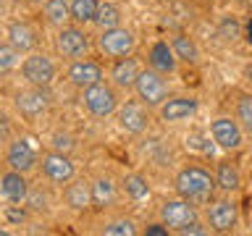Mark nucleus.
I'll return each instance as SVG.
<instances>
[{
    "label": "nucleus",
    "instance_id": "f257e3e1",
    "mask_svg": "<svg viewBox=\"0 0 252 236\" xmlns=\"http://www.w3.org/2000/svg\"><path fill=\"white\" fill-rule=\"evenodd\" d=\"M176 192L181 197L192 202H208L213 197V189H216V176H210V171H205L202 165H184L176 173Z\"/></svg>",
    "mask_w": 252,
    "mask_h": 236
},
{
    "label": "nucleus",
    "instance_id": "f03ea898",
    "mask_svg": "<svg viewBox=\"0 0 252 236\" xmlns=\"http://www.w3.org/2000/svg\"><path fill=\"white\" fill-rule=\"evenodd\" d=\"M118 87L113 84H105V82H97V84H92V87H87V89H82V102H84V108L90 110V113L94 118H108V116H113L118 113Z\"/></svg>",
    "mask_w": 252,
    "mask_h": 236
},
{
    "label": "nucleus",
    "instance_id": "7ed1b4c3",
    "mask_svg": "<svg viewBox=\"0 0 252 236\" xmlns=\"http://www.w3.org/2000/svg\"><path fill=\"white\" fill-rule=\"evenodd\" d=\"M134 92H137V97L145 102L147 108H160L163 102L171 97L168 94V82H165V76L155 68L142 71L137 84H134Z\"/></svg>",
    "mask_w": 252,
    "mask_h": 236
},
{
    "label": "nucleus",
    "instance_id": "20e7f679",
    "mask_svg": "<svg viewBox=\"0 0 252 236\" xmlns=\"http://www.w3.org/2000/svg\"><path fill=\"white\" fill-rule=\"evenodd\" d=\"M160 220L171 228L173 234L179 228L189 226L192 220H200V210H197V202L187 200V197H176V200H165L160 205Z\"/></svg>",
    "mask_w": 252,
    "mask_h": 236
},
{
    "label": "nucleus",
    "instance_id": "39448f33",
    "mask_svg": "<svg viewBox=\"0 0 252 236\" xmlns=\"http://www.w3.org/2000/svg\"><path fill=\"white\" fill-rule=\"evenodd\" d=\"M90 50V34L82 29V24L76 27H63L55 34V53L66 60H79Z\"/></svg>",
    "mask_w": 252,
    "mask_h": 236
},
{
    "label": "nucleus",
    "instance_id": "423d86ee",
    "mask_svg": "<svg viewBox=\"0 0 252 236\" xmlns=\"http://www.w3.org/2000/svg\"><path fill=\"white\" fill-rule=\"evenodd\" d=\"M236 220H239V210H236V202L228 197L213 200L205 210V223L216 234H231L236 228Z\"/></svg>",
    "mask_w": 252,
    "mask_h": 236
},
{
    "label": "nucleus",
    "instance_id": "0eeeda50",
    "mask_svg": "<svg viewBox=\"0 0 252 236\" xmlns=\"http://www.w3.org/2000/svg\"><path fill=\"white\" fill-rule=\"evenodd\" d=\"M21 76L32 87H50L55 79V63L45 53H29L21 63Z\"/></svg>",
    "mask_w": 252,
    "mask_h": 236
},
{
    "label": "nucleus",
    "instance_id": "6e6552de",
    "mask_svg": "<svg viewBox=\"0 0 252 236\" xmlns=\"http://www.w3.org/2000/svg\"><path fill=\"white\" fill-rule=\"evenodd\" d=\"M134 34L129 29H124V27H116V29H105V31H100V37H97V47H100V53L105 55V58H126V55H131L134 50Z\"/></svg>",
    "mask_w": 252,
    "mask_h": 236
},
{
    "label": "nucleus",
    "instance_id": "1a4fd4ad",
    "mask_svg": "<svg viewBox=\"0 0 252 236\" xmlns=\"http://www.w3.org/2000/svg\"><path fill=\"white\" fill-rule=\"evenodd\" d=\"M42 176L50 181V184H68V181L76 178V168H74V160L68 157V152H58V149H53V152L42 155Z\"/></svg>",
    "mask_w": 252,
    "mask_h": 236
},
{
    "label": "nucleus",
    "instance_id": "9d476101",
    "mask_svg": "<svg viewBox=\"0 0 252 236\" xmlns=\"http://www.w3.org/2000/svg\"><path fill=\"white\" fill-rule=\"evenodd\" d=\"M210 134H213V142L220 147V149H228V152H234V149H239L244 145V129L242 123L228 116H220L216 121L210 123Z\"/></svg>",
    "mask_w": 252,
    "mask_h": 236
},
{
    "label": "nucleus",
    "instance_id": "9b49d317",
    "mask_svg": "<svg viewBox=\"0 0 252 236\" xmlns=\"http://www.w3.org/2000/svg\"><path fill=\"white\" fill-rule=\"evenodd\" d=\"M13 105L16 110L24 116V118H37V116H42L47 105H50V94H47V87H32L29 84V89H24L19 92L13 97Z\"/></svg>",
    "mask_w": 252,
    "mask_h": 236
},
{
    "label": "nucleus",
    "instance_id": "f8f14e48",
    "mask_svg": "<svg viewBox=\"0 0 252 236\" xmlns=\"http://www.w3.org/2000/svg\"><path fill=\"white\" fill-rule=\"evenodd\" d=\"M147 105L145 102H124L121 108H118V126L126 131V134H145L147 126H150V113H147Z\"/></svg>",
    "mask_w": 252,
    "mask_h": 236
},
{
    "label": "nucleus",
    "instance_id": "ddd939ff",
    "mask_svg": "<svg viewBox=\"0 0 252 236\" xmlns=\"http://www.w3.org/2000/svg\"><path fill=\"white\" fill-rule=\"evenodd\" d=\"M197 108H200V102H197L192 94H179V97H168L163 102L160 108H158V116H160V121L165 123H181V121H189Z\"/></svg>",
    "mask_w": 252,
    "mask_h": 236
},
{
    "label": "nucleus",
    "instance_id": "4468645a",
    "mask_svg": "<svg viewBox=\"0 0 252 236\" xmlns=\"http://www.w3.org/2000/svg\"><path fill=\"white\" fill-rule=\"evenodd\" d=\"M5 165L13 171H21V173H29L37 168V152L34 147L29 145L27 139H11L5 147Z\"/></svg>",
    "mask_w": 252,
    "mask_h": 236
},
{
    "label": "nucleus",
    "instance_id": "2eb2a0df",
    "mask_svg": "<svg viewBox=\"0 0 252 236\" xmlns=\"http://www.w3.org/2000/svg\"><path fill=\"white\" fill-rule=\"evenodd\" d=\"M66 76H68V82L74 84L76 89H87V87L102 82V66L94 63V60L79 58V60H71Z\"/></svg>",
    "mask_w": 252,
    "mask_h": 236
},
{
    "label": "nucleus",
    "instance_id": "dca6fc26",
    "mask_svg": "<svg viewBox=\"0 0 252 236\" xmlns=\"http://www.w3.org/2000/svg\"><path fill=\"white\" fill-rule=\"evenodd\" d=\"M29 181L24 178L21 171H13L5 165L3 176H0V194H3L5 202H24L29 194Z\"/></svg>",
    "mask_w": 252,
    "mask_h": 236
},
{
    "label": "nucleus",
    "instance_id": "f3484780",
    "mask_svg": "<svg viewBox=\"0 0 252 236\" xmlns=\"http://www.w3.org/2000/svg\"><path fill=\"white\" fill-rule=\"evenodd\" d=\"M63 200H66V207L76 210V212H84L90 205H94V200H92V181H87V178L68 181L66 189H63Z\"/></svg>",
    "mask_w": 252,
    "mask_h": 236
},
{
    "label": "nucleus",
    "instance_id": "a211bd4d",
    "mask_svg": "<svg viewBox=\"0 0 252 236\" xmlns=\"http://www.w3.org/2000/svg\"><path fill=\"white\" fill-rule=\"evenodd\" d=\"M5 42H11L19 53H32L37 47V31L27 21H11L5 29Z\"/></svg>",
    "mask_w": 252,
    "mask_h": 236
},
{
    "label": "nucleus",
    "instance_id": "6ab92c4d",
    "mask_svg": "<svg viewBox=\"0 0 252 236\" xmlns=\"http://www.w3.org/2000/svg\"><path fill=\"white\" fill-rule=\"evenodd\" d=\"M139 74H142V68L137 66V60L126 55V58L113 60V68H110V84L118 87V89H134Z\"/></svg>",
    "mask_w": 252,
    "mask_h": 236
},
{
    "label": "nucleus",
    "instance_id": "aec40b11",
    "mask_svg": "<svg viewBox=\"0 0 252 236\" xmlns=\"http://www.w3.org/2000/svg\"><path fill=\"white\" fill-rule=\"evenodd\" d=\"M176 63H179V58H176V53H173L171 42H163V39H160V42H155L147 50V66L155 68V71H160L163 76L173 74V71H176Z\"/></svg>",
    "mask_w": 252,
    "mask_h": 236
},
{
    "label": "nucleus",
    "instance_id": "412c9836",
    "mask_svg": "<svg viewBox=\"0 0 252 236\" xmlns=\"http://www.w3.org/2000/svg\"><path fill=\"white\" fill-rule=\"evenodd\" d=\"M118 197V186L113 176H108V173H100L97 178L92 181V200H94V207H110V205L116 202Z\"/></svg>",
    "mask_w": 252,
    "mask_h": 236
},
{
    "label": "nucleus",
    "instance_id": "4be33fe9",
    "mask_svg": "<svg viewBox=\"0 0 252 236\" xmlns=\"http://www.w3.org/2000/svg\"><path fill=\"white\" fill-rule=\"evenodd\" d=\"M42 16H45V21L55 29H63V27H68V21H74L71 19V3L68 0H45L42 3Z\"/></svg>",
    "mask_w": 252,
    "mask_h": 236
},
{
    "label": "nucleus",
    "instance_id": "5701e85b",
    "mask_svg": "<svg viewBox=\"0 0 252 236\" xmlns=\"http://www.w3.org/2000/svg\"><path fill=\"white\" fill-rule=\"evenodd\" d=\"M216 184H218L220 192H226V194L236 192V189L242 186V173H239V168H236L231 160H220L218 168H216Z\"/></svg>",
    "mask_w": 252,
    "mask_h": 236
},
{
    "label": "nucleus",
    "instance_id": "b1692460",
    "mask_svg": "<svg viewBox=\"0 0 252 236\" xmlns=\"http://www.w3.org/2000/svg\"><path fill=\"white\" fill-rule=\"evenodd\" d=\"M171 47H173V53H176V58L189 63V66H194V63L200 60V50H197L194 39L189 34H184V31H179V34L171 37Z\"/></svg>",
    "mask_w": 252,
    "mask_h": 236
},
{
    "label": "nucleus",
    "instance_id": "393cba45",
    "mask_svg": "<svg viewBox=\"0 0 252 236\" xmlns=\"http://www.w3.org/2000/svg\"><path fill=\"white\" fill-rule=\"evenodd\" d=\"M92 24H94V27H97L100 31L121 27V8H118L116 3H100L97 16H94Z\"/></svg>",
    "mask_w": 252,
    "mask_h": 236
},
{
    "label": "nucleus",
    "instance_id": "a878e982",
    "mask_svg": "<svg viewBox=\"0 0 252 236\" xmlns=\"http://www.w3.org/2000/svg\"><path fill=\"white\" fill-rule=\"evenodd\" d=\"M121 186H124V192L129 194L134 202H139V200H145V197H150V181L142 176V173H126L124 181H121Z\"/></svg>",
    "mask_w": 252,
    "mask_h": 236
},
{
    "label": "nucleus",
    "instance_id": "bb28decb",
    "mask_svg": "<svg viewBox=\"0 0 252 236\" xmlns=\"http://www.w3.org/2000/svg\"><path fill=\"white\" fill-rule=\"evenodd\" d=\"M100 0H71V19L74 24H92L94 16H97Z\"/></svg>",
    "mask_w": 252,
    "mask_h": 236
},
{
    "label": "nucleus",
    "instance_id": "cd10ccee",
    "mask_svg": "<svg viewBox=\"0 0 252 236\" xmlns=\"http://www.w3.org/2000/svg\"><path fill=\"white\" fill-rule=\"evenodd\" d=\"M102 234L105 236H137L139 234V228L137 223H134L131 218H113V220H108L105 226H102Z\"/></svg>",
    "mask_w": 252,
    "mask_h": 236
},
{
    "label": "nucleus",
    "instance_id": "c85d7f7f",
    "mask_svg": "<svg viewBox=\"0 0 252 236\" xmlns=\"http://www.w3.org/2000/svg\"><path fill=\"white\" fill-rule=\"evenodd\" d=\"M24 205L32 210V212H45L47 207H50V197H47V192L42 186H32L29 189V194H27V200H24Z\"/></svg>",
    "mask_w": 252,
    "mask_h": 236
},
{
    "label": "nucleus",
    "instance_id": "c756f323",
    "mask_svg": "<svg viewBox=\"0 0 252 236\" xmlns=\"http://www.w3.org/2000/svg\"><path fill=\"white\" fill-rule=\"evenodd\" d=\"M236 121L247 134H252V94H242L236 100Z\"/></svg>",
    "mask_w": 252,
    "mask_h": 236
},
{
    "label": "nucleus",
    "instance_id": "7c9ffc66",
    "mask_svg": "<svg viewBox=\"0 0 252 236\" xmlns=\"http://www.w3.org/2000/svg\"><path fill=\"white\" fill-rule=\"evenodd\" d=\"M19 55H21V53L16 50L11 42H3V45H0V71H3V74H8L11 68L19 66V63H21Z\"/></svg>",
    "mask_w": 252,
    "mask_h": 236
},
{
    "label": "nucleus",
    "instance_id": "2f4dec72",
    "mask_svg": "<svg viewBox=\"0 0 252 236\" xmlns=\"http://www.w3.org/2000/svg\"><path fill=\"white\" fill-rule=\"evenodd\" d=\"M5 220H8L11 226H13V223H24V220H27V210H24L19 202H11V205L5 207Z\"/></svg>",
    "mask_w": 252,
    "mask_h": 236
},
{
    "label": "nucleus",
    "instance_id": "473e14b6",
    "mask_svg": "<svg viewBox=\"0 0 252 236\" xmlns=\"http://www.w3.org/2000/svg\"><path fill=\"white\" fill-rule=\"evenodd\" d=\"M220 37H223L226 42H234V39L239 37V24L234 19H223L220 21Z\"/></svg>",
    "mask_w": 252,
    "mask_h": 236
},
{
    "label": "nucleus",
    "instance_id": "72a5a7b5",
    "mask_svg": "<svg viewBox=\"0 0 252 236\" xmlns=\"http://www.w3.org/2000/svg\"><path fill=\"white\" fill-rule=\"evenodd\" d=\"M208 223H200V220H192L189 226H184V228H179V236H202V234H208L210 228H205Z\"/></svg>",
    "mask_w": 252,
    "mask_h": 236
},
{
    "label": "nucleus",
    "instance_id": "f704fd0d",
    "mask_svg": "<svg viewBox=\"0 0 252 236\" xmlns=\"http://www.w3.org/2000/svg\"><path fill=\"white\" fill-rule=\"evenodd\" d=\"M53 149H58V152H71V149H74V139L66 137V134H55L53 137Z\"/></svg>",
    "mask_w": 252,
    "mask_h": 236
},
{
    "label": "nucleus",
    "instance_id": "c9c22d12",
    "mask_svg": "<svg viewBox=\"0 0 252 236\" xmlns=\"http://www.w3.org/2000/svg\"><path fill=\"white\" fill-rule=\"evenodd\" d=\"M168 231H171V228L165 226L163 220H160V223H150V226L145 228V234H147V236H168Z\"/></svg>",
    "mask_w": 252,
    "mask_h": 236
},
{
    "label": "nucleus",
    "instance_id": "e433bc0d",
    "mask_svg": "<svg viewBox=\"0 0 252 236\" xmlns=\"http://www.w3.org/2000/svg\"><path fill=\"white\" fill-rule=\"evenodd\" d=\"M244 34H247V42L252 45V16H250V21H247V31H244Z\"/></svg>",
    "mask_w": 252,
    "mask_h": 236
},
{
    "label": "nucleus",
    "instance_id": "4c0bfd02",
    "mask_svg": "<svg viewBox=\"0 0 252 236\" xmlns=\"http://www.w3.org/2000/svg\"><path fill=\"white\" fill-rule=\"evenodd\" d=\"M244 76H247V82H252V66L244 68Z\"/></svg>",
    "mask_w": 252,
    "mask_h": 236
},
{
    "label": "nucleus",
    "instance_id": "58836bf2",
    "mask_svg": "<svg viewBox=\"0 0 252 236\" xmlns=\"http://www.w3.org/2000/svg\"><path fill=\"white\" fill-rule=\"evenodd\" d=\"M27 3H34V5H42L45 0H27Z\"/></svg>",
    "mask_w": 252,
    "mask_h": 236
}]
</instances>
